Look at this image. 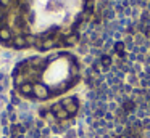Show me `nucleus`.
Returning a JSON list of instances; mask_svg holds the SVG:
<instances>
[{
  "label": "nucleus",
  "mask_w": 150,
  "mask_h": 138,
  "mask_svg": "<svg viewBox=\"0 0 150 138\" xmlns=\"http://www.w3.org/2000/svg\"><path fill=\"white\" fill-rule=\"evenodd\" d=\"M63 108L66 109V112L68 114H74L77 111V101L74 100V98H70V100H66V101H63Z\"/></svg>",
  "instance_id": "1"
}]
</instances>
